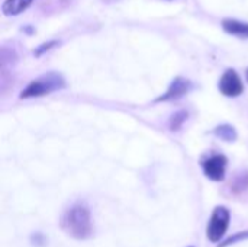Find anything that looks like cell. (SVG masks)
Returning <instances> with one entry per match:
<instances>
[{
    "label": "cell",
    "instance_id": "cell-11",
    "mask_svg": "<svg viewBox=\"0 0 248 247\" xmlns=\"http://www.w3.org/2000/svg\"><path fill=\"white\" fill-rule=\"evenodd\" d=\"M248 188V175H240L237 179L232 182V189L235 192H243Z\"/></svg>",
    "mask_w": 248,
    "mask_h": 247
},
{
    "label": "cell",
    "instance_id": "cell-13",
    "mask_svg": "<svg viewBox=\"0 0 248 247\" xmlns=\"http://www.w3.org/2000/svg\"><path fill=\"white\" fill-rule=\"evenodd\" d=\"M55 44H57L55 41H49V42H46V44H42V45L35 51V55H41L42 52H45V51L51 49V47H54Z\"/></svg>",
    "mask_w": 248,
    "mask_h": 247
},
{
    "label": "cell",
    "instance_id": "cell-1",
    "mask_svg": "<svg viewBox=\"0 0 248 247\" xmlns=\"http://www.w3.org/2000/svg\"><path fill=\"white\" fill-rule=\"evenodd\" d=\"M62 230L74 239L84 240L92 234V217L86 207L76 205L70 208L61 218Z\"/></svg>",
    "mask_w": 248,
    "mask_h": 247
},
{
    "label": "cell",
    "instance_id": "cell-12",
    "mask_svg": "<svg viewBox=\"0 0 248 247\" xmlns=\"http://www.w3.org/2000/svg\"><path fill=\"white\" fill-rule=\"evenodd\" d=\"M247 239H248V231L237 233V234H234L232 237H230L227 242L221 243L219 247H227V246H230V245H232V243H237V242H241V240H247Z\"/></svg>",
    "mask_w": 248,
    "mask_h": 247
},
{
    "label": "cell",
    "instance_id": "cell-3",
    "mask_svg": "<svg viewBox=\"0 0 248 247\" xmlns=\"http://www.w3.org/2000/svg\"><path fill=\"white\" fill-rule=\"evenodd\" d=\"M230 211L225 207H217L212 213L211 221L208 224L206 236L212 243L221 242L222 237L225 236L230 224Z\"/></svg>",
    "mask_w": 248,
    "mask_h": 247
},
{
    "label": "cell",
    "instance_id": "cell-2",
    "mask_svg": "<svg viewBox=\"0 0 248 247\" xmlns=\"http://www.w3.org/2000/svg\"><path fill=\"white\" fill-rule=\"evenodd\" d=\"M64 87V80L54 73H49L46 76H42L38 80H33L29 83V86L20 93V98H33V96H42L45 93H49L52 90Z\"/></svg>",
    "mask_w": 248,
    "mask_h": 247
},
{
    "label": "cell",
    "instance_id": "cell-5",
    "mask_svg": "<svg viewBox=\"0 0 248 247\" xmlns=\"http://www.w3.org/2000/svg\"><path fill=\"white\" fill-rule=\"evenodd\" d=\"M203 166V172L205 175L215 181V182H221L225 178V169H227V157L225 156H212L208 160H205L202 163Z\"/></svg>",
    "mask_w": 248,
    "mask_h": 247
},
{
    "label": "cell",
    "instance_id": "cell-7",
    "mask_svg": "<svg viewBox=\"0 0 248 247\" xmlns=\"http://www.w3.org/2000/svg\"><path fill=\"white\" fill-rule=\"evenodd\" d=\"M222 26L231 35H235L238 38H248V23L234 19H225L222 22Z\"/></svg>",
    "mask_w": 248,
    "mask_h": 247
},
{
    "label": "cell",
    "instance_id": "cell-10",
    "mask_svg": "<svg viewBox=\"0 0 248 247\" xmlns=\"http://www.w3.org/2000/svg\"><path fill=\"white\" fill-rule=\"evenodd\" d=\"M186 118H187V112H185V111H180V112L174 114L171 116V121H170V128L173 131H177L182 127V124L186 121Z\"/></svg>",
    "mask_w": 248,
    "mask_h": 247
},
{
    "label": "cell",
    "instance_id": "cell-8",
    "mask_svg": "<svg viewBox=\"0 0 248 247\" xmlns=\"http://www.w3.org/2000/svg\"><path fill=\"white\" fill-rule=\"evenodd\" d=\"M33 0H6L1 6V12L6 16H15L22 13Z\"/></svg>",
    "mask_w": 248,
    "mask_h": 247
},
{
    "label": "cell",
    "instance_id": "cell-9",
    "mask_svg": "<svg viewBox=\"0 0 248 247\" xmlns=\"http://www.w3.org/2000/svg\"><path fill=\"white\" fill-rule=\"evenodd\" d=\"M215 135L219 137L221 140L225 141H235L237 140V132L234 130V127L231 125H221L215 128Z\"/></svg>",
    "mask_w": 248,
    "mask_h": 247
},
{
    "label": "cell",
    "instance_id": "cell-6",
    "mask_svg": "<svg viewBox=\"0 0 248 247\" xmlns=\"http://www.w3.org/2000/svg\"><path fill=\"white\" fill-rule=\"evenodd\" d=\"M190 87H192V84H190V82H189V80L182 79V77H177L176 80H173V83L170 84L169 90H167L163 96H160L157 100H158V102L176 100V99H179V98L185 96V95L190 90Z\"/></svg>",
    "mask_w": 248,
    "mask_h": 247
},
{
    "label": "cell",
    "instance_id": "cell-14",
    "mask_svg": "<svg viewBox=\"0 0 248 247\" xmlns=\"http://www.w3.org/2000/svg\"><path fill=\"white\" fill-rule=\"evenodd\" d=\"M246 76H247V80H248V70H247V74H246Z\"/></svg>",
    "mask_w": 248,
    "mask_h": 247
},
{
    "label": "cell",
    "instance_id": "cell-4",
    "mask_svg": "<svg viewBox=\"0 0 248 247\" xmlns=\"http://www.w3.org/2000/svg\"><path fill=\"white\" fill-rule=\"evenodd\" d=\"M219 90L222 92V95H225L228 98H235L243 93L244 87H243L241 79L235 73V70H227L224 73V76L221 77V82H219Z\"/></svg>",
    "mask_w": 248,
    "mask_h": 247
}]
</instances>
